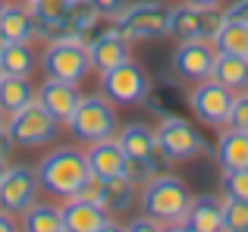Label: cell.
I'll return each mask as SVG.
<instances>
[{
	"mask_svg": "<svg viewBox=\"0 0 248 232\" xmlns=\"http://www.w3.org/2000/svg\"><path fill=\"white\" fill-rule=\"evenodd\" d=\"M35 69V57L29 50V41H16V44H6L0 50V72L6 75H31Z\"/></svg>",
	"mask_w": 248,
	"mask_h": 232,
	"instance_id": "obj_26",
	"label": "cell"
},
{
	"mask_svg": "<svg viewBox=\"0 0 248 232\" xmlns=\"http://www.w3.org/2000/svg\"><path fill=\"white\" fill-rule=\"evenodd\" d=\"M3 47H6V38H3V35H0V50H3Z\"/></svg>",
	"mask_w": 248,
	"mask_h": 232,
	"instance_id": "obj_42",
	"label": "cell"
},
{
	"mask_svg": "<svg viewBox=\"0 0 248 232\" xmlns=\"http://www.w3.org/2000/svg\"><path fill=\"white\" fill-rule=\"evenodd\" d=\"M29 3H31V0H29Z\"/></svg>",
	"mask_w": 248,
	"mask_h": 232,
	"instance_id": "obj_46",
	"label": "cell"
},
{
	"mask_svg": "<svg viewBox=\"0 0 248 232\" xmlns=\"http://www.w3.org/2000/svg\"><path fill=\"white\" fill-rule=\"evenodd\" d=\"M116 141L123 145L126 157H148L151 160L154 147H157V135H154L148 126H141V122H129V126L120 132Z\"/></svg>",
	"mask_w": 248,
	"mask_h": 232,
	"instance_id": "obj_23",
	"label": "cell"
},
{
	"mask_svg": "<svg viewBox=\"0 0 248 232\" xmlns=\"http://www.w3.org/2000/svg\"><path fill=\"white\" fill-rule=\"evenodd\" d=\"M10 151H13V138H10V132H6V126H0V160L10 157Z\"/></svg>",
	"mask_w": 248,
	"mask_h": 232,
	"instance_id": "obj_36",
	"label": "cell"
},
{
	"mask_svg": "<svg viewBox=\"0 0 248 232\" xmlns=\"http://www.w3.org/2000/svg\"><path fill=\"white\" fill-rule=\"evenodd\" d=\"M217 163L223 170H245L248 166V132H239L232 126H223L217 138V151H214Z\"/></svg>",
	"mask_w": 248,
	"mask_h": 232,
	"instance_id": "obj_17",
	"label": "cell"
},
{
	"mask_svg": "<svg viewBox=\"0 0 248 232\" xmlns=\"http://www.w3.org/2000/svg\"><path fill=\"white\" fill-rule=\"evenodd\" d=\"M38 88L31 85L29 75H6L0 72V113H16L25 104L35 101Z\"/></svg>",
	"mask_w": 248,
	"mask_h": 232,
	"instance_id": "obj_19",
	"label": "cell"
},
{
	"mask_svg": "<svg viewBox=\"0 0 248 232\" xmlns=\"http://www.w3.org/2000/svg\"><path fill=\"white\" fill-rule=\"evenodd\" d=\"M113 29L126 44L141 38H164L170 29V10L157 0H135L123 6V13L113 19Z\"/></svg>",
	"mask_w": 248,
	"mask_h": 232,
	"instance_id": "obj_3",
	"label": "cell"
},
{
	"mask_svg": "<svg viewBox=\"0 0 248 232\" xmlns=\"http://www.w3.org/2000/svg\"><path fill=\"white\" fill-rule=\"evenodd\" d=\"M10 170V166H6V160H0V179H3V173Z\"/></svg>",
	"mask_w": 248,
	"mask_h": 232,
	"instance_id": "obj_41",
	"label": "cell"
},
{
	"mask_svg": "<svg viewBox=\"0 0 248 232\" xmlns=\"http://www.w3.org/2000/svg\"><path fill=\"white\" fill-rule=\"evenodd\" d=\"M186 3H195V6H220V0H186Z\"/></svg>",
	"mask_w": 248,
	"mask_h": 232,
	"instance_id": "obj_40",
	"label": "cell"
},
{
	"mask_svg": "<svg viewBox=\"0 0 248 232\" xmlns=\"http://www.w3.org/2000/svg\"><path fill=\"white\" fill-rule=\"evenodd\" d=\"M230 126H232V129H239V132H248V91L236 94V101H232Z\"/></svg>",
	"mask_w": 248,
	"mask_h": 232,
	"instance_id": "obj_32",
	"label": "cell"
},
{
	"mask_svg": "<svg viewBox=\"0 0 248 232\" xmlns=\"http://www.w3.org/2000/svg\"><path fill=\"white\" fill-rule=\"evenodd\" d=\"M73 198H79V201H88V204H97V207H104V179L94 176V173H88V179L79 185V191H76Z\"/></svg>",
	"mask_w": 248,
	"mask_h": 232,
	"instance_id": "obj_31",
	"label": "cell"
},
{
	"mask_svg": "<svg viewBox=\"0 0 248 232\" xmlns=\"http://www.w3.org/2000/svg\"><path fill=\"white\" fill-rule=\"evenodd\" d=\"M164 226H160L157 220H151V217H139V220H132L126 226V232H160Z\"/></svg>",
	"mask_w": 248,
	"mask_h": 232,
	"instance_id": "obj_34",
	"label": "cell"
},
{
	"mask_svg": "<svg viewBox=\"0 0 248 232\" xmlns=\"http://www.w3.org/2000/svg\"><path fill=\"white\" fill-rule=\"evenodd\" d=\"M60 214H63V229L66 232H97L110 220L104 207L79 201V198H69L66 207H60Z\"/></svg>",
	"mask_w": 248,
	"mask_h": 232,
	"instance_id": "obj_16",
	"label": "cell"
},
{
	"mask_svg": "<svg viewBox=\"0 0 248 232\" xmlns=\"http://www.w3.org/2000/svg\"><path fill=\"white\" fill-rule=\"evenodd\" d=\"M154 135H157L160 151H164L173 163L176 160H195V157H201V154H211V145L201 138V132L176 113H167Z\"/></svg>",
	"mask_w": 248,
	"mask_h": 232,
	"instance_id": "obj_5",
	"label": "cell"
},
{
	"mask_svg": "<svg viewBox=\"0 0 248 232\" xmlns=\"http://www.w3.org/2000/svg\"><path fill=\"white\" fill-rule=\"evenodd\" d=\"M220 188H223V198L248 201V166H245V170H223Z\"/></svg>",
	"mask_w": 248,
	"mask_h": 232,
	"instance_id": "obj_29",
	"label": "cell"
},
{
	"mask_svg": "<svg viewBox=\"0 0 248 232\" xmlns=\"http://www.w3.org/2000/svg\"><path fill=\"white\" fill-rule=\"evenodd\" d=\"M91 3H94V10L101 13V16L116 19L123 13V6H126V0H91Z\"/></svg>",
	"mask_w": 248,
	"mask_h": 232,
	"instance_id": "obj_33",
	"label": "cell"
},
{
	"mask_svg": "<svg viewBox=\"0 0 248 232\" xmlns=\"http://www.w3.org/2000/svg\"><path fill=\"white\" fill-rule=\"evenodd\" d=\"M82 44L91 57V66L101 69V72H107V69H113V66H120V63L129 60V44L120 38V31H116L113 25L104 29V31H97V29L85 31Z\"/></svg>",
	"mask_w": 248,
	"mask_h": 232,
	"instance_id": "obj_13",
	"label": "cell"
},
{
	"mask_svg": "<svg viewBox=\"0 0 248 232\" xmlns=\"http://www.w3.org/2000/svg\"><path fill=\"white\" fill-rule=\"evenodd\" d=\"M226 19H236V22L248 25V0H232V3L226 6Z\"/></svg>",
	"mask_w": 248,
	"mask_h": 232,
	"instance_id": "obj_35",
	"label": "cell"
},
{
	"mask_svg": "<svg viewBox=\"0 0 248 232\" xmlns=\"http://www.w3.org/2000/svg\"><path fill=\"white\" fill-rule=\"evenodd\" d=\"M223 232H248V201L223 198Z\"/></svg>",
	"mask_w": 248,
	"mask_h": 232,
	"instance_id": "obj_28",
	"label": "cell"
},
{
	"mask_svg": "<svg viewBox=\"0 0 248 232\" xmlns=\"http://www.w3.org/2000/svg\"><path fill=\"white\" fill-rule=\"evenodd\" d=\"M97 232H126V226H120V223H113V220H107Z\"/></svg>",
	"mask_w": 248,
	"mask_h": 232,
	"instance_id": "obj_38",
	"label": "cell"
},
{
	"mask_svg": "<svg viewBox=\"0 0 248 232\" xmlns=\"http://www.w3.org/2000/svg\"><path fill=\"white\" fill-rule=\"evenodd\" d=\"M192 207V191L173 173H157L141 188V210L157 223H186Z\"/></svg>",
	"mask_w": 248,
	"mask_h": 232,
	"instance_id": "obj_1",
	"label": "cell"
},
{
	"mask_svg": "<svg viewBox=\"0 0 248 232\" xmlns=\"http://www.w3.org/2000/svg\"><path fill=\"white\" fill-rule=\"evenodd\" d=\"M132 204H135V182L126 173L104 179V210L107 214H126Z\"/></svg>",
	"mask_w": 248,
	"mask_h": 232,
	"instance_id": "obj_22",
	"label": "cell"
},
{
	"mask_svg": "<svg viewBox=\"0 0 248 232\" xmlns=\"http://www.w3.org/2000/svg\"><path fill=\"white\" fill-rule=\"evenodd\" d=\"M97 19H101V13L94 10V3L91 0H69V10H66V22L73 25L76 31H91L97 29Z\"/></svg>",
	"mask_w": 248,
	"mask_h": 232,
	"instance_id": "obj_27",
	"label": "cell"
},
{
	"mask_svg": "<svg viewBox=\"0 0 248 232\" xmlns=\"http://www.w3.org/2000/svg\"><path fill=\"white\" fill-rule=\"evenodd\" d=\"M226 22V10L220 6H195V3H182L170 10V29L167 35H173L176 41H214L217 31Z\"/></svg>",
	"mask_w": 248,
	"mask_h": 232,
	"instance_id": "obj_4",
	"label": "cell"
},
{
	"mask_svg": "<svg viewBox=\"0 0 248 232\" xmlns=\"http://www.w3.org/2000/svg\"><path fill=\"white\" fill-rule=\"evenodd\" d=\"M217 44L214 41H179L173 54V72L186 82H204L214 75V63H217Z\"/></svg>",
	"mask_w": 248,
	"mask_h": 232,
	"instance_id": "obj_11",
	"label": "cell"
},
{
	"mask_svg": "<svg viewBox=\"0 0 248 232\" xmlns=\"http://www.w3.org/2000/svg\"><path fill=\"white\" fill-rule=\"evenodd\" d=\"M220 85H226L232 94L248 91V57H232V54H217L214 75Z\"/></svg>",
	"mask_w": 248,
	"mask_h": 232,
	"instance_id": "obj_20",
	"label": "cell"
},
{
	"mask_svg": "<svg viewBox=\"0 0 248 232\" xmlns=\"http://www.w3.org/2000/svg\"><path fill=\"white\" fill-rule=\"evenodd\" d=\"M220 54H232V57H248V25L236 22V19H226L223 29L214 38Z\"/></svg>",
	"mask_w": 248,
	"mask_h": 232,
	"instance_id": "obj_25",
	"label": "cell"
},
{
	"mask_svg": "<svg viewBox=\"0 0 248 232\" xmlns=\"http://www.w3.org/2000/svg\"><path fill=\"white\" fill-rule=\"evenodd\" d=\"M160 232H188V226H186V223H167Z\"/></svg>",
	"mask_w": 248,
	"mask_h": 232,
	"instance_id": "obj_39",
	"label": "cell"
},
{
	"mask_svg": "<svg viewBox=\"0 0 248 232\" xmlns=\"http://www.w3.org/2000/svg\"><path fill=\"white\" fill-rule=\"evenodd\" d=\"M0 126H3V113H0Z\"/></svg>",
	"mask_w": 248,
	"mask_h": 232,
	"instance_id": "obj_43",
	"label": "cell"
},
{
	"mask_svg": "<svg viewBox=\"0 0 248 232\" xmlns=\"http://www.w3.org/2000/svg\"><path fill=\"white\" fill-rule=\"evenodd\" d=\"M38 176L29 166H10L0 179V210L6 214H22L25 207H31L38 198Z\"/></svg>",
	"mask_w": 248,
	"mask_h": 232,
	"instance_id": "obj_12",
	"label": "cell"
},
{
	"mask_svg": "<svg viewBox=\"0 0 248 232\" xmlns=\"http://www.w3.org/2000/svg\"><path fill=\"white\" fill-rule=\"evenodd\" d=\"M0 35L6 38V44L16 41H31L35 38V16L22 6H6L0 10Z\"/></svg>",
	"mask_w": 248,
	"mask_h": 232,
	"instance_id": "obj_21",
	"label": "cell"
},
{
	"mask_svg": "<svg viewBox=\"0 0 248 232\" xmlns=\"http://www.w3.org/2000/svg\"><path fill=\"white\" fill-rule=\"evenodd\" d=\"M35 101L44 107L57 122H69V116L76 113L82 94L73 82H60V79H47L41 88L35 91Z\"/></svg>",
	"mask_w": 248,
	"mask_h": 232,
	"instance_id": "obj_14",
	"label": "cell"
},
{
	"mask_svg": "<svg viewBox=\"0 0 248 232\" xmlns=\"http://www.w3.org/2000/svg\"><path fill=\"white\" fill-rule=\"evenodd\" d=\"M69 132L82 141H104L116 132V110L107 98H82L76 113L69 116Z\"/></svg>",
	"mask_w": 248,
	"mask_h": 232,
	"instance_id": "obj_8",
	"label": "cell"
},
{
	"mask_svg": "<svg viewBox=\"0 0 248 232\" xmlns=\"http://www.w3.org/2000/svg\"><path fill=\"white\" fill-rule=\"evenodd\" d=\"M88 160L76 147H57L50 151L41 163L35 166L38 185L44 191H50L54 198H73L79 191V185L88 179Z\"/></svg>",
	"mask_w": 248,
	"mask_h": 232,
	"instance_id": "obj_2",
	"label": "cell"
},
{
	"mask_svg": "<svg viewBox=\"0 0 248 232\" xmlns=\"http://www.w3.org/2000/svg\"><path fill=\"white\" fill-rule=\"evenodd\" d=\"M186 226H192L198 232H223V198H214V195L192 198Z\"/></svg>",
	"mask_w": 248,
	"mask_h": 232,
	"instance_id": "obj_18",
	"label": "cell"
},
{
	"mask_svg": "<svg viewBox=\"0 0 248 232\" xmlns=\"http://www.w3.org/2000/svg\"><path fill=\"white\" fill-rule=\"evenodd\" d=\"M0 232H19L16 223H13V217L6 214V210H0Z\"/></svg>",
	"mask_w": 248,
	"mask_h": 232,
	"instance_id": "obj_37",
	"label": "cell"
},
{
	"mask_svg": "<svg viewBox=\"0 0 248 232\" xmlns=\"http://www.w3.org/2000/svg\"><path fill=\"white\" fill-rule=\"evenodd\" d=\"M123 173H126L135 185H145L148 179L157 176V166H154L148 157H126V170H123Z\"/></svg>",
	"mask_w": 248,
	"mask_h": 232,
	"instance_id": "obj_30",
	"label": "cell"
},
{
	"mask_svg": "<svg viewBox=\"0 0 248 232\" xmlns=\"http://www.w3.org/2000/svg\"><path fill=\"white\" fill-rule=\"evenodd\" d=\"M188 232H198V229H192V226H188Z\"/></svg>",
	"mask_w": 248,
	"mask_h": 232,
	"instance_id": "obj_44",
	"label": "cell"
},
{
	"mask_svg": "<svg viewBox=\"0 0 248 232\" xmlns=\"http://www.w3.org/2000/svg\"><path fill=\"white\" fill-rule=\"evenodd\" d=\"M85 160H88V170L101 179L123 176V170H126V151L116 138L91 141V151L85 154Z\"/></svg>",
	"mask_w": 248,
	"mask_h": 232,
	"instance_id": "obj_15",
	"label": "cell"
},
{
	"mask_svg": "<svg viewBox=\"0 0 248 232\" xmlns=\"http://www.w3.org/2000/svg\"><path fill=\"white\" fill-rule=\"evenodd\" d=\"M25 232H63V214L54 204H31L22 210Z\"/></svg>",
	"mask_w": 248,
	"mask_h": 232,
	"instance_id": "obj_24",
	"label": "cell"
},
{
	"mask_svg": "<svg viewBox=\"0 0 248 232\" xmlns=\"http://www.w3.org/2000/svg\"><path fill=\"white\" fill-rule=\"evenodd\" d=\"M0 10H3V0H0Z\"/></svg>",
	"mask_w": 248,
	"mask_h": 232,
	"instance_id": "obj_45",
	"label": "cell"
},
{
	"mask_svg": "<svg viewBox=\"0 0 248 232\" xmlns=\"http://www.w3.org/2000/svg\"><path fill=\"white\" fill-rule=\"evenodd\" d=\"M41 66L47 72V79H60V82L79 85L91 69V57L85 50V44H79V41H47Z\"/></svg>",
	"mask_w": 248,
	"mask_h": 232,
	"instance_id": "obj_9",
	"label": "cell"
},
{
	"mask_svg": "<svg viewBox=\"0 0 248 232\" xmlns=\"http://www.w3.org/2000/svg\"><path fill=\"white\" fill-rule=\"evenodd\" d=\"M57 129H60V122L44 110L38 101H31L22 110L10 113V122H6V132H10L13 145H19V147L50 145L57 138Z\"/></svg>",
	"mask_w": 248,
	"mask_h": 232,
	"instance_id": "obj_6",
	"label": "cell"
},
{
	"mask_svg": "<svg viewBox=\"0 0 248 232\" xmlns=\"http://www.w3.org/2000/svg\"><path fill=\"white\" fill-rule=\"evenodd\" d=\"M101 88H104V94H107V101L126 104V107L145 104L148 94H151L148 72L135 60H126V63H120V66L101 72Z\"/></svg>",
	"mask_w": 248,
	"mask_h": 232,
	"instance_id": "obj_7",
	"label": "cell"
},
{
	"mask_svg": "<svg viewBox=\"0 0 248 232\" xmlns=\"http://www.w3.org/2000/svg\"><path fill=\"white\" fill-rule=\"evenodd\" d=\"M232 101H236V94H232L226 85H220L217 79L195 82V88L188 91V107H192V113L198 116L201 122L214 126V129L230 126Z\"/></svg>",
	"mask_w": 248,
	"mask_h": 232,
	"instance_id": "obj_10",
	"label": "cell"
}]
</instances>
